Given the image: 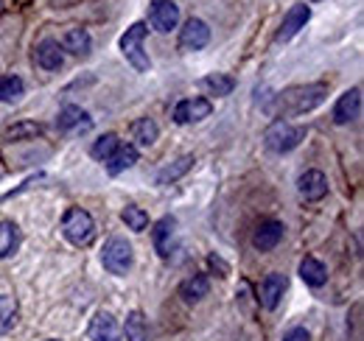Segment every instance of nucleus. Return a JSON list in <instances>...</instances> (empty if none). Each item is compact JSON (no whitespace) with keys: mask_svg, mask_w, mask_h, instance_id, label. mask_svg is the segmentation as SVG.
Instances as JSON below:
<instances>
[{"mask_svg":"<svg viewBox=\"0 0 364 341\" xmlns=\"http://www.w3.org/2000/svg\"><path fill=\"white\" fill-rule=\"evenodd\" d=\"M149 20H151V26L157 31L166 34V31L177 28V23H180V6L174 0H154L151 9H149Z\"/></svg>","mask_w":364,"mask_h":341,"instance_id":"nucleus-8","label":"nucleus"},{"mask_svg":"<svg viewBox=\"0 0 364 341\" xmlns=\"http://www.w3.org/2000/svg\"><path fill=\"white\" fill-rule=\"evenodd\" d=\"M157 134H160V129H157V124L151 118H137L135 124H132V137L140 146H151L157 140Z\"/></svg>","mask_w":364,"mask_h":341,"instance_id":"nucleus-25","label":"nucleus"},{"mask_svg":"<svg viewBox=\"0 0 364 341\" xmlns=\"http://www.w3.org/2000/svg\"><path fill=\"white\" fill-rule=\"evenodd\" d=\"M174 227H177V221H174L171 215H166V218H160V221L154 224V229H151V241H154V249H157V255H160V257L171 255V244H174Z\"/></svg>","mask_w":364,"mask_h":341,"instance_id":"nucleus-15","label":"nucleus"},{"mask_svg":"<svg viewBox=\"0 0 364 341\" xmlns=\"http://www.w3.org/2000/svg\"><path fill=\"white\" fill-rule=\"evenodd\" d=\"M146 23H135L132 28H127V34L121 37V53L127 56V62L135 67L137 73H146L151 67L149 53L143 50V40H146Z\"/></svg>","mask_w":364,"mask_h":341,"instance_id":"nucleus-4","label":"nucleus"},{"mask_svg":"<svg viewBox=\"0 0 364 341\" xmlns=\"http://www.w3.org/2000/svg\"><path fill=\"white\" fill-rule=\"evenodd\" d=\"M359 112H362V90L353 87V90H348V92L339 95V101L333 107V124H339V126L353 124L359 118Z\"/></svg>","mask_w":364,"mask_h":341,"instance_id":"nucleus-6","label":"nucleus"},{"mask_svg":"<svg viewBox=\"0 0 364 341\" xmlns=\"http://www.w3.org/2000/svg\"><path fill=\"white\" fill-rule=\"evenodd\" d=\"M0 11H3V0H0Z\"/></svg>","mask_w":364,"mask_h":341,"instance_id":"nucleus-33","label":"nucleus"},{"mask_svg":"<svg viewBox=\"0 0 364 341\" xmlns=\"http://www.w3.org/2000/svg\"><path fill=\"white\" fill-rule=\"evenodd\" d=\"M90 341H124V330L109 310H98L90 322Z\"/></svg>","mask_w":364,"mask_h":341,"instance_id":"nucleus-9","label":"nucleus"},{"mask_svg":"<svg viewBox=\"0 0 364 341\" xmlns=\"http://www.w3.org/2000/svg\"><path fill=\"white\" fill-rule=\"evenodd\" d=\"M325 98H328V87L325 85H303L283 90L274 98V104L283 115H300V112H309V109L319 107Z\"/></svg>","mask_w":364,"mask_h":341,"instance_id":"nucleus-1","label":"nucleus"},{"mask_svg":"<svg viewBox=\"0 0 364 341\" xmlns=\"http://www.w3.org/2000/svg\"><path fill=\"white\" fill-rule=\"evenodd\" d=\"M300 277L306 280V286L319 288V286H325V280H328V269L319 263L317 257H306V260L300 263Z\"/></svg>","mask_w":364,"mask_h":341,"instance_id":"nucleus-18","label":"nucleus"},{"mask_svg":"<svg viewBox=\"0 0 364 341\" xmlns=\"http://www.w3.org/2000/svg\"><path fill=\"white\" fill-rule=\"evenodd\" d=\"M283 232H286V227H283L280 221H264V224L255 229V235H252V247H255L258 252H272L274 247L283 241Z\"/></svg>","mask_w":364,"mask_h":341,"instance_id":"nucleus-12","label":"nucleus"},{"mask_svg":"<svg viewBox=\"0 0 364 341\" xmlns=\"http://www.w3.org/2000/svg\"><path fill=\"white\" fill-rule=\"evenodd\" d=\"M191 166H193V157H191V154H185V157L177 160V163L166 166V168L157 173V185H171V182H177L182 173H188V170H191Z\"/></svg>","mask_w":364,"mask_h":341,"instance_id":"nucleus-24","label":"nucleus"},{"mask_svg":"<svg viewBox=\"0 0 364 341\" xmlns=\"http://www.w3.org/2000/svg\"><path fill=\"white\" fill-rule=\"evenodd\" d=\"M23 79L20 76H6L3 82H0V101L3 104H14V101H20V95H23Z\"/></svg>","mask_w":364,"mask_h":341,"instance_id":"nucleus-28","label":"nucleus"},{"mask_svg":"<svg viewBox=\"0 0 364 341\" xmlns=\"http://www.w3.org/2000/svg\"><path fill=\"white\" fill-rule=\"evenodd\" d=\"M283 291H286V277L283 274H267L264 277V283H261V291H258V299H261V305L267 308V310H274L277 305H280V297H283Z\"/></svg>","mask_w":364,"mask_h":341,"instance_id":"nucleus-14","label":"nucleus"},{"mask_svg":"<svg viewBox=\"0 0 364 341\" xmlns=\"http://www.w3.org/2000/svg\"><path fill=\"white\" fill-rule=\"evenodd\" d=\"M309 20H311V9H309L306 3L291 6V9L286 11V17H283V26H280V31H277V40H280V43H289L291 37L300 34V28H306Z\"/></svg>","mask_w":364,"mask_h":341,"instance_id":"nucleus-10","label":"nucleus"},{"mask_svg":"<svg viewBox=\"0 0 364 341\" xmlns=\"http://www.w3.org/2000/svg\"><path fill=\"white\" fill-rule=\"evenodd\" d=\"M20 247V229L14 221H0V260L14 255Z\"/></svg>","mask_w":364,"mask_h":341,"instance_id":"nucleus-20","label":"nucleus"},{"mask_svg":"<svg viewBox=\"0 0 364 341\" xmlns=\"http://www.w3.org/2000/svg\"><path fill=\"white\" fill-rule=\"evenodd\" d=\"M303 137H306V129L294 126L289 121H274L272 126L264 131V143H267V148L274 151V154H286V151L297 148Z\"/></svg>","mask_w":364,"mask_h":341,"instance_id":"nucleus-3","label":"nucleus"},{"mask_svg":"<svg viewBox=\"0 0 364 341\" xmlns=\"http://www.w3.org/2000/svg\"><path fill=\"white\" fill-rule=\"evenodd\" d=\"M297 190L306 202H319L325 193H328V179L322 170H306L300 179H297Z\"/></svg>","mask_w":364,"mask_h":341,"instance_id":"nucleus-13","label":"nucleus"},{"mask_svg":"<svg viewBox=\"0 0 364 341\" xmlns=\"http://www.w3.org/2000/svg\"><path fill=\"white\" fill-rule=\"evenodd\" d=\"M208 291H210V283L205 274H193L180 286V297L185 302H199L202 297H208Z\"/></svg>","mask_w":364,"mask_h":341,"instance_id":"nucleus-19","label":"nucleus"},{"mask_svg":"<svg viewBox=\"0 0 364 341\" xmlns=\"http://www.w3.org/2000/svg\"><path fill=\"white\" fill-rule=\"evenodd\" d=\"M124 333H127V341H149V322H146V316L140 310H132L127 316Z\"/></svg>","mask_w":364,"mask_h":341,"instance_id":"nucleus-23","label":"nucleus"},{"mask_svg":"<svg viewBox=\"0 0 364 341\" xmlns=\"http://www.w3.org/2000/svg\"><path fill=\"white\" fill-rule=\"evenodd\" d=\"M208 43H210V28H208V23L191 17L180 31V48L182 50H202Z\"/></svg>","mask_w":364,"mask_h":341,"instance_id":"nucleus-11","label":"nucleus"},{"mask_svg":"<svg viewBox=\"0 0 364 341\" xmlns=\"http://www.w3.org/2000/svg\"><path fill=\"white\" fill-rule=\"evenodd\" d=\"M56 126L62 131H70L76 126H90V121H87V112L82 107H65L59 112V118H56Z\"/></svg>","mask_w":364,"mask_h":341,"instance_id":"nucleus-22","label":"nucleus"},{"mask_svg":"<svg viewBox=\"0 0 364 341\" xmlns=\"http://www.w3.org/2000/svg\"><path fill=\"white\" fill-rule=\"evenodd\" d=\"M121 218H124V224H127L129 229H135V232H143V229L149 227V215H146V210H143V207H137V205L124 207Z\"/></svg>","mask_w":364,"mask_h":341,"instance_id":"nucleus-30","label":"nucleus"},{"mask_svg":"<svg viewBox=\"0 0 364 341\" xmlns=\"http://www.w3.org/2000/svg\"><path fill=\"white\" fill-rule=\"evenodd\" d=\"M202 87H205L210 95H230L235 82H232L230 76H225V73H210V76L202 79Z\"/></svg>","mask_w":364,"mask_h":341,"instance_id":"nucleus-27","label":"nucleus"},{"mask_svg":"<svg viewBox=\"0 0 364 341\" xmlns=\"http://www.w3.org/2000/svg\"><path fill=\"white\" fill-rule=\"evenodd\" d=\"M17 319V299L0 294V333H6Z\"/></svg>","mask_w":364,"mask_h":341,"instance_id":"nucleus-29","label":"nucleus"},{"mask_svg":"<svg viewBox=\"0 0 364 341\" xmlns=\"http://www.w3.org/2000/svg\"><path fill=\"white\" fill-rule=\"evenodd\" d=\"M101 263L109 274H127L132 269V244L124 238H109L101 252Z\"/></svg>","mask_w":364,"mask_h":341,"instance_id":"nucleus-5","label":"nucleus"},{"mask_svg":"<svg viewBox=\"0 0 364 341\" xmlns=\"http://www.w3.org/2000/svg\"><path fill=\"white\" fill-rule=\"evenodd\" d=\"M43 126L40 124H17V126H11L6 131V137H11V140H20V137H34V134H40Z\"/></svg>","mask_w":364,"mask_h":341,"instance_id":"nucleus-31","label":"nucleus"},{"mask_svg":"<svg viewBox=\"0 0 364 341\" xmlns=\"http://www.w3.org/2000/svg\"><path fill=\"white\" fill-rule=\"evenodd\" d=\"M135 163H137V148L132 143H127V146H118L115 154L107 160V170H109L112 176H118V173H124L127 168H132Z\"/></svg>","mask_w":364,"mask_h":341,"instance_id":"nucleus-17","label":"nucleus"},{"mask_svg":"<svg viewBox=\"0 0 364 341\" xmlns=\"http://www.w3.org/2000/svg\"><path fill=\"white\" fill-rule=\"evenodd\" d=\"M210 112H213V107H210L208 98H185L174 107V121L182 126L185 124H199V121L210 118Z\"/></svg>","mask_w":364,"mask_h":341,"instance_id":"nucleus-7","label":"nucleus"},{"mask_svg":"<svg viewBox=\"0 0 364 341\" xmlns=\"http://www.w3.org/2000/svg\"><path fill=\"white\" fill-rule=\"evenodd\" d=\"M34 62L43 67V70H59L65 65V56H62V48L53 40H43V43L34 48Z\"/></svg>","mask_w":364,"mask_h":341,"instance_id":"nucleus-16","label":"nucleus"},{"mask_svg":"<svg viewBox=\"0 0 364 341\" xmlns=\"http://www.w3.org/2000/svg\"><path fill=\"white\" fill-rule=\"evenodd\" d=\"M283 341H311V336H309L306 328H294V330H289V333L283 336Z\"/></svg>","mask_w":364,"mask_h":341,"instance_id":"nucleus-32","label":"nucleus"},{"mask_svg":"<svg viewBox=\"0 0 364 341\" xmlns=\"http://www.w3.org/2000/svg\"><path fill=\"white\" fill-rule=\"evenodd\" d=\"M62 232L73 247H87L92 241V235H95V221H92V215L87 210L70 207L62 218Z\"/></svg>","mask_w":364,"mask_h":341,"instance_id":"nucleus-2","label":"nucleus"},{"mask_svg":"<svg viewBox=\"0 0 364 341\" xmlns=\"http://www.w3.org/2000/svg\"><path fill=\"white\" fill-rule=\"evenodd\" d=\"M121 146V140H118V134H104V137H98L95 143H92L90 154L92 160H101V163H107L112 154H115V148Z\"/></svg>","mask_w":364,"mask_h":341,"instance_id":"nucleus-26","label":"nucleus"},{"mask_svg":"<svg viewBox=\"0 0 364 341\" xmlns=\"http://www.w3.org/2000/svg\"><path fill=\"white\" fill-rule=\"evenodd\" d=\"M65 50H70V53H76V56H87L92 48V40L90 34H87V28H70L68 34H65Z\"/></svg>","mask_w":364,"mask_h":341,"instance_id":"nucleus-21","label":"nucleus"}]
</instances>
